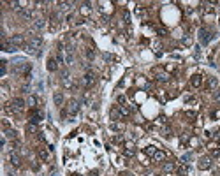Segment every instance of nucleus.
Returning a JSON list of instances; mask_svg holds the SVG:
<instances>
[{
    "instance_id": "nucleus-1",
    "label": "nucleus",
    "mask_w": 220,
    "mask_h": 176,
    "mask_svg": "<svg viewBox=\"0 0 220 176\" xmlns=\"http://www.w3.org/2000/svg\"><path fill=\"white\" fill-rule=\"evenodd\" d=\"M41 46H42V37H39V35H34V37H30V41H28V44H25V51L27 53H39V50H41Z\"/></svg>"
},
{
    "instance_id": "nucleus-2",
    "label": "nucleus",
    "mask_w": 220,
    "mask_h": 176,
    "mask_svg": "<svg viewBox=\"0 0 220 176\" xmlns=\"http://www.w3.org/2000/svg\"><path fill=\"white\" fill-rule=\"evenodd\" d=\"M95 83H97V74H95L94 71L85 72V76H83V86H85V88H92Z\"/></svg>"
},
{
    "instance_id": "nucleus-3",
    "label": "nucleus",
    "mask_w": 220,
    "mask_h": 176,
    "mask_svg": "<svg viewBox=\"0 0 220 176\" xmlns=\"http://www.w3.org/2000/svg\"><path fill=\"white\" fill-rule=\"evenodd\" d=\"M25 106H27L25 99H21V97H14L12 99V109H14V111H23Z\"/></svg>"
},
{
    "instance_id": "nucleus-4",
    "label": "nucleus",
    "mask_w": 220,
    "mask_h": 176,
    "mask_svg": "<svg viewBox=\"0 0 220 176\" xmlns=\"http://www.w3.org/2000/svg\"><path fill=\"white\" fill-rule=\"evenodd\" d=\"M201 42L203 44H208L210 41H211V37H213V32L211 30H208V28H201Z\"/></svg>"
},
{
    "instance_id": "nucleus-5",
    "label": "nucleus",
    "mask_w": 220,
    "mask_h": 176,
    "mask_svg": "<svg viewBox=\"0 0 220 176\" xmlns=\"http://www.w3.org/2000/svg\"><path fill=\"white\" fill-rule=\"evenodd\" d=\"M62 85H63L65 88H72V78H71V74H69L67 71L62 72Z\"/></svg>"
},
{
    "instance_id": "nucleus-6",
    "label": "nucleus",
    "mask_w": 220,
    "mask_h": 176,
    "mask_svg": "<svg viewBox=\"0 0 220 176\" xmlns=\"http://www.w3.org/2000/svg\"><path fill=\"white\" fill-rule=\"evenodd\" d=\"M42 116H44L42 111H37V109H34V111L30 113V123H35V125H37V123L42 120Z\"/></svg>"
},
{
    "instance_id": "nucleus-7",
    "label": "nucleus",
    "mask_w": 220,
    "mask_h": 176,
    "mask_svg": "<svg viewBox=\"0 0 220 176\" xmlns=\"http://www.w3.org/2000/svg\"><path fill=\"white\" fill-rule=\"evenodd\" d=\"M78 109H79V102H78V100H71V102L67 104V113H69L71 116L78 113Z\"/></svg>"
},
{
    "instance_id": "nucleus-8",
    "label": "nucleus",
    "mask_w": 220,
    "mask_h": 176,
    "mask_svg": "<svg viewBox=\"0 0 220 176\" xmlns=\"http://www.w3.org/2000/svg\"><path fill=\"white\" fill-rule=\"evenodd\" d=\"M190 85H192V88H199L203 85V76L201 74H194L190 78Z\"/></svg>"
},
{
    "instance_id": "nucleus-9",
    "label": "nucleus",
    "mask_w": 220,
    "mask_h": 176,
    "mask_svg": "<svg viewBox=\"0 0 220 176\" xmlns=\"http://www.w3.org/2000/svg\"><path fill=\"white\" fill-rule=\"evenodd\" d=\"M9 41L14 44V46H19V44H23V42H25V37L21 35V34H16V35H12Z\"/></svg>"
},
{
    "instance_id": "nucleus-10",
    "label": "nucleus",
    "mask_w": 220,
    "mask_h": 176,
    "mask_svg": "<svg viewBox=\"0 0 220 176\" xmlns=\"http://www.w3.org/2000/svg\"><path fill=\"white\" fill-rule=\"evenodd\" d=\"M2 48H4V51H9V53H12V51L18 50V46H14L11 41H4V42H2Z\"/></svg>"
},
{
    "instance_id": "nucleus-11",
    "label": "nucleus",
    "mask_w": 220,
    "mask_h": 176,
    "mask_svg": "<svg viewBox=\"0 0 220 176\" xmlns=\"http://www.w3.org/2000/svg\"><path fill=\"white\" fill-rule=\"evenodd\" d=\"M9 162H11L12 166H16V167H18V166L21 164V159H19L18 153H14V151H12V153H9Z\"/></svg>"
},
{
    "instance_id": "nucleus-12",
    "label": "nucleus",
    "mask_w": 220,
    "mask_h": 176,
    "mask_svg": "<svg viewBox=\"0 0 220 176\" xmlns=\"http://www.w3.org/2000/svg\"><path fill=\"white\" fill-rule=\"evenodd\" d=\"M58 69V62H56V58H50L48 60V71L50 72H55Z\"/></svg>"
},
{
    "instance_id": "nucleus-13",
    "label": "nucleus",
    "mask_w": 220,
    "mask_h": 176,
    "mask_svg": "<svg viewBox=\"0 0 220 176\" xmlns=\"http://www.w3.org/2000/svg\"><path fill=\"white\" fill-rule=\"evenodd\" d=\"M16 130H12V129H6V132H4V138L6 139H16Z\"/></svg>"
},
{
    "instance_id": "nucleus-14",
    "label": "nucleus",
    "mask_w": 220,
    "mask_h": 176,
    "mask_svg": "<svg viewBox=\"0 0 220 176\" xmlns=\"http://www.w3.org/2000/svg\"><path fill=\"white\" fill-rule=\"evenodd\" d=\"M53 100H55V104H56V106H62V104H63V95H62V92H55Z\"/></svg>"
},
{
    "instance_id": "nucleus-15",
    "label": "nucleus",
    "mask_w": 220,
    "mask_h": 176,
    "mask_svg": "<svg viewBox=\"0 0 220 176\" xmlns=\"http://www.w3.org/2000/svg\"><path fill=\"white\" fill-rule=\"evenodd\" d=\"M199 167H201V169H210V167H211V160H210L208 157L201 159V162H199Z\"/></svg>"
},
{
    "instance_id": "nucleus-16",
    "label": "nucleus",
    "mask_w": 220,
    "mask_h": 176,
    "mask_svg": "<svg viewBox=\"0 0 220 176\" xmlns=\"http://www.w3.org/2000/svg\"><path fill=\"white\" fill-rule=\"evenodd\" d=\"M217 86H218V81H217V78H210V79H208V85H206V88H208V90H215Z\"/></svg>"
},
{
    "instance_id": "nucleus-17",
    "label": "nucleus",
    "mask_w": 220,
    "mask_h": 176,
    "mask_svg": "<svg viewBox=\"0 0 220 176\" xmlns=\"http://www.w3.org/2000/svg\"><path fill=\"white\" fill-rule=\"evenodd\" d=\"M44 27H46V21H44V19H35L34 21V28L35 30H42Z\"/></svg>"
},
{
    "instance_id": "nucleus-18",
    "label": "nucleus",
    "mask_w": 220,
    "mask_h": 176,
    "mask_svg": "<svg viewBox=\"0 0 220 176\" xmlns=\"http://www.w3.org/2000/svg\"><path fill=\"white\" fill-rule=\"evenodd\" d=\"M164 159H166V153H164V151H160V150H157V151H155V155H153V160L162 162Z\"/></svg>"
},
{
    "instance_id": "nucleus-19",
    "label": "nucleus",
    "mask_w": 220,
    "mask_h": 176,
    "mask_svg": "<svg viewBox=\"0 0 220 176\" xmlns=\"http://www.w3.org/2000/svg\"><path fill=\"white\" fill-rule=\"evenodd\" d=\"M174 169H176V164H174V162H166V164H164V171H166V173H171V171H174Z\"/></svg>"
},
{
    "instance_id": "nucleus-20",
    "label": "nucleus",
    "mask_w": 220,
    "mask_h": 176,
    "mask_svg": "<svg viewBox=\"0 0 220 176\" xmlns=\"http://www.w3.org/2000/svg\"><path fill=\"white\" fill-rule=\"evenodd\" d=\"M39 157H41L42 160H46V159L50 157V153H48V150H44V148H39Z\"/></svg>"
},
{
    "instance_id": "nucleus-21",
    "label": "nucleus",
    "mask_w": 220,
    "mask_h": 176,
    "mask_svg": "<svg viewBox=\"0 0 220 176\" xmlns=\"http://www.w3.org/2000/svg\"><path fill=\"white\" fill-rule=\"evenodd\" d=\"M27 132H28V134H35V132H37V125L35 123H28L27 125Z\"/></svg>"
},
{
    "instance_id": "nucleus-22",
    "label": "nucleus",
    "mask_w": 220,
    "mask_h": 176,
    "mask_svg": "<svg viewBox=\"0 0 220 176\" xmlns=\"http://www.w3.org/2000/svg\"><path fill=\"white\" fill-rule=\"evenodd\" d=\"M19 14L23 16L25 19H32V11H30V9H23V11H21Z\"/></svg>"
},
{
    "instance_id": "nucleus-23",
    "label": "nucleus",
    "mask_w": 220,
    "mask_h": 176,
    "mask_svg": "<svg viewBox=\"0 0 220 176\" xmlns=\"http://www.w3.org/2000/svg\"><path fill=\"white\" fill-rule=\"evenodd\" d=\"M120 113H122V116H127V115L130 113V109L125 107V106H120Z\"/></svg>"
},
{
    "instance_id": "nucleus-24",
    "label": "nucleus",
    "mask_w": 220,
    "mask_h": 176,
    "mask_svg": "<svg viewBox=\"0 0 220 176\" xmlns=\"http://www.w3.org/2000/svg\"><path fill=\"white\" fill-rule=\"evenodd\" d=\"M51 27H53V28H55V27H58V16H56V14H53V16H51Z\"/></svg>"
},
{
    "instance_id": "nucleus-25",
    "label": "nucleus",
    "mask_w": 220,
    "mask_h": 176,
    "mask_svg": "<svg viewBox=\"0 0 220 176\" xmlns=\"http://www.w3.org/2000/svg\"><path fill=\"white\" fill-rule=\"evenodd\" d=\"M122 116V113L118 111V109H113V111H111V118H120Z\"/></svg>"
},
{
    "instance_id": "nucleus-26",
    "label": "nucleus",
    "mask_w": 220,
    "mask_h": 176,
    "mask_svg": "<svg viewBox=\"0 0 220 176\" xmlns=\"http://www.w3.org/2000/svg\"><path fill=\"white\" fill-rule=\"evenodd\" d=\"M155 151H157V150L153 148V146H148V148H146V153H148V155H151V157L155 155Z\"/></svg>"
},
{
    "instance_id": "nucleus-27",
    "label": "nucleus",
    "mask_w": 220,
    "mask_h": 176,
    "mask_svg": "<svg viewBox=\"0 0 220 176\" xmlns=\"http://www.w3.org/2000/svg\"><path fill=\"white\" fill-rule=\"evenodd\" d=\"M86 56H88V58H90V60H94V56H95V53H94V50H90V48H88V50H86Z\"/></svg>"
},
{
    "instance_id": "nucleus-28",
    "label": "nucleus",
    "mask_w": 220,
    "mask_h": 176,
    "mask_svg": "<svg viewBox=\"0 0 220 176\" xmlns=\"http://www.w3.org/2000/svg\"><path fill=\"white\" fill-rule=\"evenodd\" d=\"M35 104H37V99H35V97H28V106L35 107Z\"/></svg>"
},
{
    "instance_id": "nucleus-29",
    "label": "nucleus",
    "mask_w": 220,
    "mask_h": 176,
    "mask_svg": "<svg viewBox=\"0 0 220 176\" xmlns=\"http://www.w3.org/2000/svg\"><path fill=\"white\" fill-rule=\"evenodd\" d=\"M188 173H190V169H188V167H182V169H180V176H187Z\"/></svg>"
},
{
    "instance_id": "nucleus-30",
    "label": "nucleus",
    "mask_w": 220,
    "mask_h": 176,
    "mask_svg": "<svg viewBox=\"0 0 220 176\" xmlns=\"http://www.w3.org/2000/svg\"><path fill=\"white\" fill-rule=\"evenodd\" d=\"M125 155H129V157H132V155H134V150H132V148H129V150H125Z\"/></svg>"
},
{
    "instance_id": "nucleus-31",
    "label": "nucleus",
    "mask_w": 220,
    "mask_h": 176,
    "mask_svg": "<svg viewBox=\"0 0 220 176\" xmlns=\"http://www.w3.org/2000/svg\"><path fill=\"white\" fill-rule=\"evenodd\" d=\"M215 102H218V104H220V92H217V94H215Z\"/></svg>"
},
{
    "instance_id": "nucleus-32",
    "label": "nucleus",
    "mask_w": 220,
    "mask_h": 176,
    "mask_svg": "<svg viewBox=\"0 0 220 176\" xmlns=\"http://www.w3.org/2000/svg\"><path fill=\"white\" fill-rule=\"evenodd\" d=\"M159 34H160V35H166V34H167V30H166V28H159Z\"/></svg>"
},
{
    "instance_id": "nucleus-33",
    "label": "nucleus",
    "mask_w": 220,
    "mask_h": 176,
    "mask_svg": "<svg viewBox=\"0 0 220 176\" xmlns=\"http://www.w3.org/2000/svg\"><path fill=\"white\" fill-rule=\"evenodd\" d=\"M118 102H120V104H123V102H125V97H123V95H120V97H118Z\"/></svg>"
}]
</instances>
